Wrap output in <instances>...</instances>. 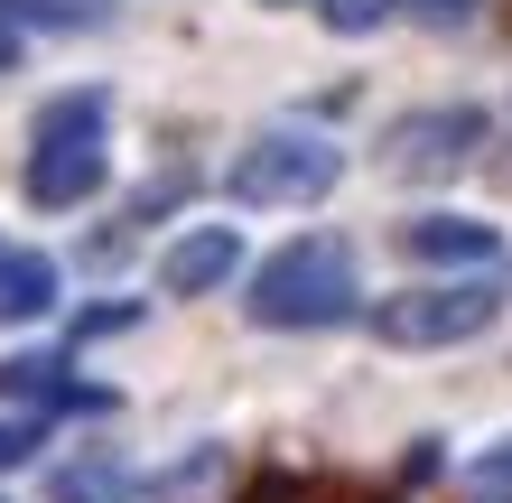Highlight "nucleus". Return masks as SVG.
Returning a JSON list of instances; mask_svg holds the SVG:
<instances>
[{"instance_id": "nucleus-12", "label": "nucleus", "mask_w": 512, "mask_h": 503, "mask_svg": "<svg viewBox=\"0 0 512 503\" xmlns=\"http://www.w3.org/2000/svg\"><path fill=\"white\" fill-rule=\"evenodd\" d=\"M466 503H512V438H494V448L466 466Z\"/></svg>"}, {"instance_id": "nucleus-5", "label": "nucleus", "mask_w": 512, "mask_h": 503, "mask_svg": "<svg viewBox=\"0 0 512 503\" xmlns=\"http://www.w3.org/2000/svg\"><path fill=\"white\" fill-rule=\"evenodd\" d=\"M485 150V112L475 103H429V112H401L382 140V168L391 177H447Z\"/></svg>"}, {"instance_id": "nucleus-1", "label": "nucleus", "mask_w": 512, "mask_h": 503, "mask_svg": "<svg viewBox=\"0 0 512 503\" xmlns=\"http://www.w3.org/2000/svg\"><path fill=\"white\" fill-rule=\"evenodd\" d=\"M354 252L336 243V233H298V243H280L252 271L243 289V308H252V327L270 336H317V327H345L354 317Z\"/></svg>"}, {"instance_id": "nucleus-16", "label": "nucleus", "mask_w": 512, "mask_h": 503, "mask_svg": "<svg viewBox=\"0 0 512 503\" xmlns=\"http://www.w3.org/2000/svg\"><path fill=\"white\" fill-rule=\"evenodd\" d=\"M131 317H140V308H84V317H75V336H122Z\"/></svg>"}, {"instance_id": "nucleus-8", "label": "nucleus", "mask_w": 512, "mask_h": 503, "mask_svg": "<svg viewBox=\"0 0 512 503\" xmlns=\"http://www.w3.org/2000/svg\"><path fill=\"white\" fill-rule=\"evenodd\" d=\"M0 401H19V410H103V392H75L66 354H0Z\"/></svg>"}, {"instance_id": "nucleus-17", "label": "nucleus", "mask_w": 512, "mask_h": 503, "mask_svg": "<svg viewBox=\"0 0 512 503\" xmlns=\"http://www.w3.org/2000/svg\"><path fill=\"white\" fill-rule=\"evenodd\" d=\"M19 66V28H0V75H10Z\"/></svg>"}, {"instance_id": "nucleus-7", "label": "nucleus", "mask_w": 512, "mask_h": 503, "mask_svg": "<svg viewBox=\"0 0 512 503\" xmlns=\"http://www.w3.org/2000/svg\"><path fill=\"white\" fill-rule=\"evenodd\" d=\"M233 271H243V233L233 224H196V233H177L159 252V289H177V299H205V289H224Z\"/></svg>"}, {"instance_id": "nucleus-14", "label": "nucleus", "mask_w": 512, "mask_h": 503, "mask_svg": "<svg viewBox=\"0 0 512 503\" xmlns=\"http://www.w3.org/2000/svg\"><path fill=\"white\" fill-rule=\"evenodd\" d=\"M28 457H38V410L0 420V476H10V466H28Z\"/></svg>"}, {"instance_id": "nucleus-4", "label": "nucleus", "mask_w": 512, "mask_h": 503, "mask_svg": "<svg viewBox=\"0 0 512 503\" xmlns=\"http://www.w3.org/2000/svg\"><path fill=\"white\" fill-rule=\"evenodd\" d=\"M503 317V289L475 271V280H429V289H401V299L373 308V336L391 354H429V345H466Z\"/></svg>"}, {"instance_id": "nucleus-10", "label": "nucleus", "mask_w": 512, "mask_h": 503, "mask_svg": "<svg viewBox=\"0 0 512 503\" xmlns=\"http://www.w3.org/2000/svg\"><path fill=\"white\" fill-rule=\"evenodd\" d=\"M56 503H131V466L122 457H75V466H56Z\"/></svg>"}, {"instance_id": "nucleus-2", "label": "nucleus", "mask_w": 512, "mask_h": 503, "mask_svg": "<svg viewBox=\"0 0 512 503\" xmlns=\"http://www.w3.org/2000/svg\"><path fill=\"white\" fill-rule=\"evenodd\" d=\"M112 177V150H103V94H56L38 112V150H28V205L38 215H75Z\"/></svg>"}, {"instance_id": "nucleus-6", "label": "nucleus", "mask_w": 512, "mask_h": 503, "mask_svg": "<svg viewBox=\"0 0 512 503\" xmlns=\"http://www.w3.org/2000/svg\"><path fill=\"white\" fill-rule=\"evenodd\" d=\"M401 252L429 261V271H494L503 233L485 215H419V224H401Z\"/></svg>"}, {"instance_id": "nucleus-11", "label": "nucleus", "mask_w": 512, "mask_h": 503, "mask_svg": "<svg viewBox=\"0 0 512 503\" xmlns=\"http://www.w3.org/2000/svg\"><path fill=\"white\" fill-rule=\"evenodd\" d=\"M215 485H224V448H196L187 466H168V476L149 485V503H205Z\"/></svg>"}, {"instance_id": "nucleus-3", "label": "nucleus", "mask_w": 512, "mask_h": 503, "mask_svg": "<svg viewBox=\"0 0 512 503\" xmlns=\"http://www.w3.org/2000/svg\"><path fill=\"white\" fill-rule=\"evenodd\" d=\"M336 177H345V150L326 131H261L224 168V187L233 205H317V196H336Z\"/></svg>"}, {"instance_id": "nucleus-13", "label": "nucleus", "mask_w": 512, "mask_h": 503, "mask_svg": "<svg viewBox=\"0 0 512 503\" xmlns=\"http://www.w3.org/2000/svg\"><path fill=\"white\" fill-rule=\"evenodd\" d=\"M391 10H401V0H317V19L336 28V38H373Z\"/></svg>"}, {"instance_id": "nucleus-15", "label": "nucleus", "mask_w": 512, "mask_h": 503, "mask_svg": "<svg viewBox=\"0 0 512 503\" xmlns=\"http://www.w3.org/2000/svg\"><path fill=\"white\" fill-rule=\"evenodd\" d=\"M401 10H410L419 28H466L475 10H485V0H401Z\"/></svg>"}, {"instance_id": "nucleus-9", "label": "nucleus", "mask_w": 512, "mask_h": 503, "mask_svg": "<svg viewBox=\"0 0 512 503\" xmlns=\"http://www.w3.org/2000/svg\"><path fill=\"white\" fill-rule=\"evenodd\" d=\"M47 308H56V261L47 252H0V327H28Z\"/></svg>"}]
</instances>
